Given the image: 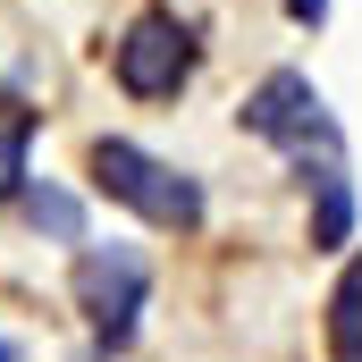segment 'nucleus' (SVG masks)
<instances>
[{
  "label": "nucleus",
  "mask_w": 362,
  "mask_h": 362,
  "mask_svg": "<svg viewBox=\"0 0 362 362\" xmlns=\"http://www.w3.org/2000/svg\"><path fill=\"white\" fill-rule=\"evenodd\" d=\"M93 185L110 194V202H127L135 219H152V228H177L194 236L202 228V185L169 169V160H152L144 144H127V135H101L93 144Z\"/></svg>",
  "instance_id": "nucleus-1"
},
{
  "label": "nucleus",
  "mask_w": 362,
  "mask_h": 362,
  "mask_svg": "<svg viewBox=\"0 0 362 362\" xmlns=\"http://www.w3.org/2000/svg\"><path fill=\"white\" fill-rule=\"evenodd\" d=\"M245 135H262V144H278L295 169H320V160H337V118H329V101H320V85L303 76V68H270L262 85L245 93Z\"/></svg>",
  "instance_id": "nucleus-2"
},
{
  "label": "nucleus",
  "mask_w": 362,
  "mask_h": 362,
  "mask_svg": "<svg viewBox=\"0 0 362 362\" xmlns=\"http://www.w3.org/2000/svg\"><path fill=\"white\" fill-rule=\"evenodd\" d=\"M194 59H202V42H194V25H185L177 8H135L127 17V34L110 42V76L127 101H169V93L194 85Z\"/></svg>",
  "instance_id": "nucleus-3"
},
{
  "label": "nucleus",
  "mask_w": 362,
  "mask_h": 362,
  "mask_svg": "<svg viewBox=\"0 0 362 362\" xmlns=\"http://www.w3.org/2000/svg\"><path fill=\"white\" fill-rule=\"evenodd\" d=\"M144 295H152V262L135 245H85L76 253V312H85V329L101 337V354H127L135 346Z\"/></svg>",
  "instance_id": "nucleus-4"
},
{
  "label": "nucleus",
  "mask_w": 362,
  "mask_h": 362,
  "mask_svg": "<svg viewBox=\"0 0 362 362\" xmlns=\"http://www.w3.org/2000/svg\"><path fill=\"white\" fill-rule=\"evenodd\" d=\"M303 185H312V245L320 253L354 245V185H346V169L320 160V169H303Z\"/></svg>",
  "instance_id": "nucleus-5"
},
{
  "label": "nucleus",
  "mask_w": 362,
  "mask_h": 362,
  "mask_svg": "<svg viewBox=\"0 0 362 362\" xmlns=\"http://www.w3.org/2000/svg\"><path fill=\"white\" fill-rule=\"evenodd\" d=\"M17 202H25V219H34L51 245H85V202H76V194H59V185H17Z\"/></svg>",
  "instance_id": "nucleus-6"
},
{
  "label": "nucleus",
  "mask_w": 362,
  "mask_h": 362,
  "mask_svg": "<svg viewBox=\"0 0 362 362\" xmlns=\"http://www.w3.org/2000/svg\"><path fill=\"white\" fill-rule=\"evenodd\" d=\"M329 346H337V362H362V253L346 262L337 295H329Z\"/></svg>",
  "instance_id": "nucleus-7"
},
{
  "label": "nucleus",
  "mask_w": 362,
  "mask_h": 362,
  "mask_svg": "<svg viewBox=\"0 0 362 362\" xmlns=\"http://www.w3.org/2000/svg\"><path fill=\"white\" fill-rule=\"evenodd\" d=\"M25 160H34V118H0V202L25 185Z\"/></svg>",
  "instance_id": "nucleus-8"
},
{
  "label": "nucleus",
  "mask_w": 362,
  "mask_h": 362,
  "mask_svg": "<svg viewBox=\"0 0 362 362\" xmlns=\"http://www.w3.org/2000/svg\"><path fill=\"white\" fill-rule=\"evenodd\" d=\"M286 17H295V25H320V17H329V0H286Z\"/></svg>",
  "instance_id": "nucleus-9"
},
{
  "label": "nucleus",
  "mask_w": 362,
  "mask_h": 362,
  "mask_svg": "<svg viewBox=\"0 0 362 362\" xmlns=\"http://www.w3.org/2000/svg\"><path fill=\"white\" fill-rule=\"evenodd\" d=\"M0 362H25V354H17V346H8V337H0Z\"/></svg>",
  "instance_id": "nucleus-10"
}]
</instances>
